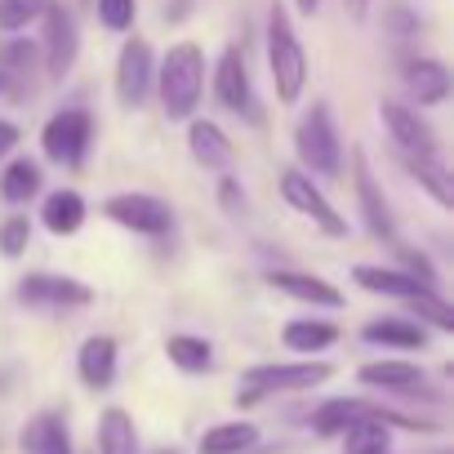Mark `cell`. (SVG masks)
<instances>
[{
  "label": "cell",
  "mask_w": 454,
  "mask_h": 454,
  "mask_svg": "<svg viewBox=\"0 0 454 454\" xmlns=\"http://www.w3.org/2000/svg\"><path fill=\"white\" fill-rule=\"evenodd\" d=\"M268 67H272V85H277V98L290 107L303 98V85H308V54L290 27V14L281 0H272V14H268Z\"/></svg>",
  "instance_id": "cell-1"
},
{
  "label": "cell",
  "mask_w": 454,
  "mask_h": 454,
  "mask_svg": "<svg viewBox=\"0 0 454 454\" xmlns=\"http://www.w3.org/2000/svg\"><path fill=\"white\" fill-rule=\"evenodd\" d=\"M205 90V54L196 41H178L169 45L165 63H160V103L169 121H187L200 103Z\"/></svg>",
  "instance_id": "cell-2"
},
{
  "label": "cell",
  "mask_w": 454,
  "mask_h": 454,
  "mask_svg": "<svg viewBox=\"0 0 454 454\" xmlns=\"http://www.w3.org/2000/svg\"><path fill=\"white\" fill-rule=\"evenodd\" d=\"M294 152L303 160V174H325L334 178L343 169V147H339V129L325 103H312V112L299 121L294 129Z\"/></svg>",
  "instance_id": "cell-3"
},
{
  "label": "cell",
  "mask_w": 454,
  "mask_h": 454,
  "mask_svg": "<svg viewBox=\"0 0 454 454\" xmlns=\"http://www.w3.org/2000/svg\"><path fill=\"white\" fill-rule=\"evenodd\" d=\"M330 365L325 361H272V365H250L246 370V405L268 396V392H308V387H321L330 383Z\"/></svg>",
  "instance_id": "cell-4"
},
{
  "label": "cell",
  "mask_w": 454,
  "mask_h": 454,
  "mask_svg": "<svg viewBox=\"0 0 454 454\" xmlns=\"http://www.w3.org/2000/svg\"><path fill=\"white\" fill-rule=\"evenodd\" d=\"M281 196L290 200V209H299L303 218H312V227H321L325 237H348V218L325 200V192L312 183V174L286 169V174H281Z\"/></svg>",
  "instance_id": "cell-5"
},
{
  "label": "cell",
  "mask_w": 454,
  "mask_h": 454,
  "mask_svg": "<svg viewBox=\"0 0 454 454\" xmlns=\"http://www.w3.org/2000/svg\"><path fill=\"white\" fill-rule=\"evenodd\" d=\"M103 214L112 223L129 227V232H138V237H165L169 227H174L169 205L156 200V196H147V192H116V196H107Z\"/></svg>",
  "instance_id": "cell-6"
},
{
  "label": "cell",
  "mask_w": 454,
  "mask_h": 454,
  "mask_svg": "<svg viewBox=\"0 0 454 454\" xmlns=\"http://www.w3.org/2000/svg\"><path fill=\"white\" fill-rule=\"evenodd\" d=\"M90 138H94L90 112L67 107V112L50 116V125H45V134H41V147H45V156L59 160V165H81L85 152H90Z\"/></svg>",
  "instance_id": "cell-7"
},
{
  "label": "cell",
  "mask_w": 454,
  "mask_h": 454,
  "mask_svg": "<svg viewBox=\"0 0 454 454\" xmlns=\"http://www.w3.org/2000/svg\"><path fill=\"white\" fill-rule=\"evenodd\" d=\"M352 183H356V205H361V214H365V227H370L383 246L401 250L396 218H392V209H387V200H383V192H379V183H374V174H370L365 152H352Z\"/></svg>",
  "instance_id": "cell-8"
},
{
  "label": "cell",
  "mask_w": 454,
  "mask_h": 454,
  "mask_svg": "<svg viewBox=\"0 0 454 454\" xmlns=\"http://www.w3.org/2000/svg\"><path fill=\"white\" fill-rule=\"evenodd\" d=\"M76 50H81L76 14L67 5H45V72L63 81L76 63Z\"/></svg>",
  "instance_id": "cell-9"
},
{
  "label": "cell",
  "mask_w": 454,
  "mask_h": 454,
  "mask_svg": "<svg viewBox=\"0 0 454 454\" xmlns=\"http://www.w3.org/2000/svg\"><path fill=\"white\" fill-rule=\"evenodd\" d=\"M152 76H156V63H152V45L147 41H125L121 59H116V98L125 107H143V98L152 94Z\"/></svg>",
  "instance_id": "cell-10"
},
{
  "label": "cell",
  "mask_w": 454,
  "mask_h": 454,
  "mask_svg": "<svg viewBox=\"0 0 454 454\" xmlns=\"http://www.w3.org/2000/svg\"><path fill=\"white\" fill-rule=\"evenodd\" d=\"M379 116H383V125H387V134H392V143H396L401 156H436V134H432V125L414 107H405V103H379Z\"/></svg>",
  "instance_id": "cell-11"
},
{
  "label": "cell",
  "mask_w": 454,
  "mask_h": 454,
  "mask_svg": "<svg viewBox=\"0 0 454 454\" xmlns=\"http://www.w3.org/2000/svg\"><path fill=\"white\" fill-rule=\"evenodd\" d=\"M19 299L27 308H85L94 294L90 286H81L76 277H50V272H32L19 286Z\"/></svg>",
  "instance_id": "cell-12"
},
{
  "label": "cell",
  "mask_w": 454,
  "mask_h": 454,
  "mask_svg": "<svg viewBox=\"0 0 454 454\" xmlns=\"http://www.w3.org/2000/svg\"><path fill=\"white\" fill-rule=\"evenodd\" d=\"M356 379L365 387H383V392H401V396H423V401H441V392L427 387L423 370L410 361H370L356 370Z\"/></svg>",
  "instance_id": "cell-13"
},
{
  "label": "cell",
  "mask_w": 454,
  "mask_h": 454,
  "mask_svg": "<svg viewBox=\"0 0 454 454\" xmlns=\"http://www.w3.org/2000/svg\"><path fill=\"white\" fill-rule=\"evenodd\" d=\"M214 98L227 112H246L254 116V90H250V67L241 50H223L218 67H214Z\"/></svg>",
  "instance_id": "cell-14"
},
{
  "label": "cell",
  "mask_w": 454,
  "mask_h": 454,
  "mask_svg": "<svg viewBox=\"0 0 454 454\" xmlns=\"http://www.w3.org/2000/svg\"><path fill=\"white\" fill-rule=\"evenodd\" d=\"M387 410L383 405H374V401H361V396H334V401H325L317 414H312V432L317 436H343L352 423H361V419H383Z\"/></svg>",
  "instance_id": "cell-15"
},
{
  "label": "cell",
  "mask_w": 454,
  "mask_h": 454,
  "mask_svg": "<svg viewBox=\"0 0 454 454\" xmlns=\"http://www.w3.org/2000/svg\"><path fill=\"white\" fill-rule=\"evenodd\" d=\"M268 281H272V290H281V294H290V299H299V303H312V308H343V294H339L330 281L312 277V272H286V268H277Z\"/></svg>",
  "instance_id": "cell-16"
},
{
  "label": "cell",
  "mask_w": 454,
  "mask_h": 454,
  "mask_svg": "<svg viewBox=\"0 0 454 454\" xmlns=\"http://www.w3.org/2000/svg\"><path fill=\"white\" fill-rule=\"evenodd\" d=\"M352 281L361 286V290H370V294H387V299H414V294H423V290H432V286H423L419 277H410V272H396V268H374V263H361L356 272H352Z\"/></svg>",
  "instance_id": "cell-17"
},
{
  "label": "cell",
  "mask_w": 454,
  "mask_h": 454,
  "mask_svg": "<svg viewBox=\"0 0 454 454\" xmlns=\"http://www.w3.org/2000/svg\"><path fill=\"white\" fill-rule=\"evenodd\" d=\"M76 370L90 387H107L116 379V339H107V334L85 339L81 352H76Z\"/></svg>",
  "instance_id": "cell-18"
},
{
  "label": "cell",
  "mask_w": 454,
  "mask_h": 454,
  "mask_svg": "<svg viewBox=\"0 0 454 454\" xmlns=\"http://www.w3.org/2000/svg\"><path fill=\"white\" fill-rule=\"evenodd\" d=\"M405 85H410L414 103L436 107V103H445V94H450V72H445L436 59H414V63L405 67Z\"/></svg>",
  "instance_id": "cell-19"
},
{
  "label": "cell",
  "mask_w": 454,
  "mask_h": 454,
  "mask_svg": "<svg viewBox=\"0 0 454 454\" xmlns=\"http://www.w3.org/2000/svg\"><path fill=\"white\" fill-rule=\"evenodd\" d=\"M41 223L50 227L54 237H72L76 227L85 223V196L63 187V192H50L45 196V209H41Z\"/></svg>",
  "instance_id": "cell-20"
},
{
  "label": "cell",
  "mask_w": 454,
  "mask_h": 454,
  "mask_svg": "<svg viewBox=\"0 0 454 454\" xmlns=\"http://www.w3.org/2000/svg\"><path fill=\"white\" fill-rule=\"evenodd\" d=\"M187 147H192V156H196L205 169H223L227 160H232V138H227L214 121H192Z\"/></svg>",
  "instance_id": "cell-21"
},
{
  "label": "cell",
  "mask_w": 454,
  "mask_h": 454,
  "mask_svg": "<svg viewBox=\"0 0 454 454\" xmlns=\"http://www.w3.org/2000/svg\"><path fill=\"white\" fill-rule=\"evenodd\" d=\"M23 450L27 454H72V436H67V423L59 414H36L27 427H23Z\"/></svg>",
  "instance_id": "cell-22"
},
{
  "label": "cell",
  "mask_w": 454,
  "mask_h": 454,
  "mask_svg": "<svg viewBox=\"0 0 454 454\" xmlns=\"http://www.w3.org/2000/svg\"><path fill=\"white\" fill-rule=\"evenodd\" d=\"M365 343H383V348H401V352H414L427 343V330L419 321H405V317H383V321H370L365 330Z\"/></svg>",
  "instance_id": "cell-23"
},
{
  "label": "cell",
  "mask_w": 454,
  "mask_h": 454,
  "mask_svg": "<svg viewBox=\"0 0 454 454\" xmlns=\"http://www.w3.org/2000/svg\"><path fill=\"white\" fill-rule=\"evenodd\" d=\"M98 454H138V432L125 410H103L98 419Z\"/></svg>",
  "instance_id": "cell-24"
},
{
  "label": "cell",
  "mask_w": 454,
  "mask_h": 454,
  "mask_svg": "<svg viewBox=\"0 0 454 454\" xmlns=\"http://www.w3.org/2000/svg\"><path fill=\"white\" fill-rule=\"evenodd\" d=\"M401 165L432 192V200L436 205H454V183H450V174H445V160H441V152L436 156H401Z\"/></svg>",
  "instance_id": "cell-25"
},
{
  "label": "cell",
  "mask_w": 454,
  "mask_h": 454,
  "mask_svg": "<svg viewBox=\"0 0 454 454\" xmlns=\"http://www.w3.org/2000/svg\"><path fill=\"white\" fill-rule=\"evenodd\" d=\"M259 441V427L254 423H218L200 436V454H246L250 445Z\"/></svg>",
  "instance_id": "cell-26"
},
{
  "label": "cell",
  "mask_w": 454,
  "mask_h": 454,
  "mask_svg": "<svg viewBox=\"0 0 454 454\" xmlns=\"http://www.w3.org/2000/svg\"><path fill=\"white\" fill-rule=\"evenodd\" d=\"M334 339H339V330L330 321H312V317H299V321H290L281 330V343L290 352H325Z\"/></svg>",
  "instance_id": "cell-27"
},
{
  "label": "cell",
  "mask_w": 454,
  "mask_h": 454,
  "mask_svg": "<svg viewBox=\"0 0 454 454\" xmlns=\"http://www.w3.org/2000/svg\"><path fill=\"white\" fill-rule=\"evenodd\" d=\"M41 192V165L36 160H10L5 174H0V196L10 205H27Z\"/></svg>",
  "instance_id": "cell-28"
},
{
  "label": "cell",
  "mask_w": 454,
  "mask_h": 454,
  "mask_svg": "<svg viewBox=\"0 0 454 454\" xmlns=\"http://www.w3.org/2000/svg\"><path fill=\"white\" fill-rule=\"evenodd\" d=\"M165 352H169V361L183 374H205L214 365V348L205 339H196V334H169L165 339Z\"/></svg>",
  "instance_id": "cell-29"
},
{
  "label": "cell",
  "mask_w": 454,
  "mask_h": 454,
  "mask_svg": "<svg viewBox=\"0 0 454 454\" xmlns=\"http://www.w3.org/2000/svg\"><path fill=\"white\" fill-rule=\"evenodd\" d=\"M410 312H414V317H423V321H432V325H436V330H445V334L454 330V308H450L436 290L414 294V299H410Z\"/></svg>",
  "instance_id": "cell-30"
},
{
  "label": "cell",
  "mask_w": 454,
  "mask_h": 454,
  "mask_svg": "<svg viewBox=\"0 0 454 454\" xmlns=\"http://www.w3.org/2000/svg\"><path fill=\"white\" fill-rule=\"evenodd\" d=\"M45 14V0H0V32H23Z\"/></svg>",
  "instance_id": "cell-31"
},
{
  "label": "cell",
  "mask_w": 454,
  "mask_h": 454,
  "mask_svg": "<svg viewBox=\"0 0 454 454\" xmlns=\"http://www.w3.org/2000/svg\"><path fill=\"white\" fill-rule=\"evenodd\" d=\"M27 241H32V223L23 214H14L5 227H0V254H5V259H19L27 250Z\"/></svg>",
  "instance_id": "cell-32"
},
{
  "label": "cell",
  "mask_w": 454,
  "mask_h": 454,
  "mask_svg": "<svg viewBox=\"0 0 454 454\" xmlns=\"http://www.w3.org/2000/svg\"><path fill=\"white\" fill-rule=\"evenodd\" d=\"M134 14H138L134 0H98V23L112 27V32H129L134 27Z\"/></svg>",
  "instance_id": "cell-33"
},
{
  "label": "cell",
  "mask_w": 454,
  "mask_h": 454,
  "mask_svg": "<svg viewBox=\"0 0 454 454\" xmlns=\"http://www.w3.org/2000/svg\"><path fill=\"white\" fill-rule=\"evenodd\" d=\"M223 205H227V214H246V192L232 178H223Z\"/></svg>",
  "instance_id": "cell-34"
},
{
  "label": "cell",
  "mask_w": 454,
  "mask_h": 454,
  "mask_svg": "<svg viewBox=\"0 0 454 454\" xmlns=\"http://www.w3.org/2000/svg\"><path fill=\"white\" fill-rule=\"evenodd\" d=\"M14 143H19V129H14L10 121H0V156H5V152H10Z\"/></svg>",
  "instance_id": "cell-35"
},
{
  "label": "cell",
  "mask_w": 454,
  "mask_h": 454,
  "mask_svg": "<svg viewBox=\"0 0 454 454\" xmlns=\"http://www.w3.org/2000/svg\"><path fill=\"white\" fill-rule=\"evenodd\" d=\"M343 5H348V14H352V19H365V10H370V0H343Z\"/></svg>",
  "instance_id": "cell-36"
},
{
  "label": "cell",
  "mask_w": 454,
  "mask_h": 454,
  "mask_svg": "<svg viewBox=\"0 0 454 454\" xmlns=\"http://www.w3.org/2000/svg\"><path fill=\"white\" fill-rule=\"evenodd\" d=\"M294 5H299V14H308V19H312V14L321 10V0H294Z\"/></svg>",
  "instance_id": "cell-37"
},
{
  "label": "cell",
  "mask_w": 454,
  "mask_h": 454,
  "mask_svg": "<svg viewBox=\"0 0 454 454\" xmlns=\"http://www.w3.org/2000/svg\"><path fill=\"white\" fill-rule=\"evenodd\" d=\"M152 454H178V450H152Z\"/></svg>",
  "instance_id": "cell-38"
}]
</instances>
